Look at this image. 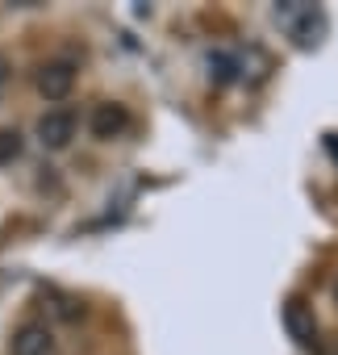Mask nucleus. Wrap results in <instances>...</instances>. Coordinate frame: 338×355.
<instances>
[{
    "label": "nucleus",
    "instance_id": "8",
    "mask_svg": "<svg viewBox=\"0 0 338 355\" xmlns=\"http://www.w3.org/2000/svg\"><path fill=\"white\" fill-rule=\"evenodd\" d=\"M321 355H338V334H330V338H321Z\"/></svg>",
    "mask_w": 338,
    "mask_h": 355
},
{
    "label": "nucleus",
    "instance_id": "3",
    "mask_svg": "<svg viewBox=\"0 0 338 355\" xmlns=\"http://www.w3.org/2000/svg\"><path fill=\"white\" fill-rule=\"evenodd\" d=\"M9 355H59V343H55V330L38 318L21 322L9 338Z\"/></svg>",
    "mask_w": 338,
    "mask_h": 355
},
{
    "label": "nucleus",
    "instance_id": "7",
    "mask_svg": "<svg viewBox=\"0 0 338 355\" xmlns=\"http://www.w3.org/2000/svg\"><path fill=\"white\" fill-rule=\"evenodd\" d=\"M17 155H21V134L13 125H0V167L13 163Z\"/></svg>",
    "mask_w": 338,
    "mask_h": 355
},
{
    "label": "nucleus",
    "instance_id": "6",
    "mask_svg": "<svg viewBox=\"0 0 338 355\" xmlns=\"http://www.w3.org/2000/svg\"><path fill=\"white\" fill-rule=\"evenodd\" d=\"M92 134L100 138V142H113V138H121L125 130H130V113H125V105H113V101H105V105H96L92 109Z\"/></svg>",
    "mask_w": 338,
    "mask_h": 355
},
{
    "label": "nucleus",
    "instance_id": "1",
    "mask_svg": "<svg viewBox=\"0 0 338 355\" xmlns=\"http://www.w3.org/2000/svg\"><path fill=\"white\" fill-rule=\"evenodd\" d=\"M276 17H280V26L292 34V42L296 46H317L321 42V34H326V13L321 9H313V5H280L276 9Z\"/></svg>",
    "mask_w": 338,
    "mask_h": 355
},
{
    "label": "nucleus",
    "instance_id": "5",
    "mask_svg": "<svg viewBox=\"0 0 338 355\" xmlns=\"http://www.w3.org/2000/svg\"><path fill=\"white\" fill-rule=\"evenodd\" d=\"M34 134H38V142H42L46 150H63V146L75 138V113H71V109H46V113L38 117Z\"/></svg>",
    "mask_w": 338,
    "mask_h": 355
},
{
    "label": "nucleus",
    "instance_id": "2",
    "mask_svg": "<svg viewBox=\"0 0 338 355\" xmlns=\"http://www.w3.org/2000/svg\"><path fill=\"white\" fill-rule=\"evenodd\" d=\"M284 330H288V338H292L301 351L321 355V326H317V318H313V305H305L301 297H288V301H284Z\"/></svg>",
    "mask_w": 338,
    "mask_h": 355
},
{
    "label": "nucleus",
    "instance_id": "9",
    "mask_svg": "<svg viewBox=\"0 0 338 355\" xmlns=\"http://www.w3.org/2000/svg\"><path fill=\"white\" fill-rule=\"evenodd\" d=\"M334 301H338V280H334Z\"/></svg>",
    "mask_w": 338,
    "mask_h": 355
},
{
    "label": "nucleus",
    "instance_id": "4",
    "mask_svg": "<svg viewBox=\"0 0 338 355\" xmlns=\"http://www.w3.org/2000/svg\"><path fill=\"white\" fill-rule=\"evenodd\" d=\"M34 88H38L46 101H63V96L75 88V63H71V59H46V63H38Z\"/></svg>",
    "mask_w": 338,
    "mask_h": 355
}]
</instances>
